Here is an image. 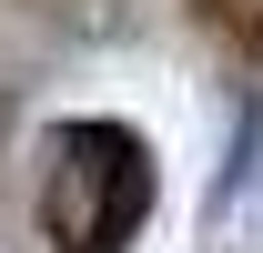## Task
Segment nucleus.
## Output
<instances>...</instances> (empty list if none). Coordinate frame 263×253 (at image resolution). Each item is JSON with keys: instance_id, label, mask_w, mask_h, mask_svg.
Segmentation results:
<instances>
[{"instance_id": "1", "label": "nucleus", "mask_w": 263, "mask_h": 253, "mask_svg": "<svg viewBox=\"0 0 263 253\" xmlns=\"http://www.w3.org/2000/svg\"><path fill=\"white\" fill-rule=\"evenodd\" d=\"M152 223V152L122 122H71L51 132L41 162V233L51 253H132V233Z\"/></svg>"}]
</instances>
